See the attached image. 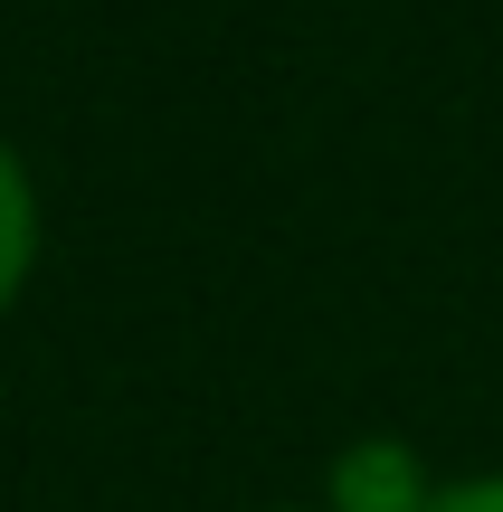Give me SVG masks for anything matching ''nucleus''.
Masks as SVG:
<instances>
[{
    "label": "nucleus",
    "mask_w": 503,
    "mask_h": 512,
    "mask_svg": "<svg viewBox=\"0 0 503 512\" xmlns=\"http://www.w3.org/2000/svg\"><path fill=\"white\" fill-rule=\"evenodd\" d=\"M428 494H437V475L399 437H352L323 475V512H418Z\"/></svg>",
    "instance_id": "1"
},
{
    "label": "nucleus",
    "mask_w": 503,
    "mask_h": 512,
    "mask_svg": "<svg viewBox=\"0 0 503 512\" xmlns=\"http://www.w3.org/2000/svg\"><path fill=\"white\" fill-rule=\"evenodd\" d=\"M38 247H48V219H38V181L19 162V143H0V313L29 294Z\"/></svg>",
    "instance_id": "2"
},
{
    "label": "nucleus",
    "mask_w": 503,
    "mask_h": 512,
    "mask_svg": "<svg viewBox=\"0 0 503 512\" xmlns=\"http://www.w3.org/2000/svg\"><path fill=\"white\" fill-rule=\"evenodd\" d=\"M418 512H503V465L494 475H437V494Z\"/></svg>",
    "instance_id": "3"
},
{
    "label": "nucleus",
    "mask_w": 503,
    "mask_h": 512,
    "mask_svg": "<svg viewBox=\"0 0 503 512\" xmlns=\"http://www.w3.org/2000/svg\"><path fill=\"white\" fill-rule=\"evenodd\" d=\"M257 512H323V503H257Z\"/></svg>",
    "instance_id": "4"
}]
</instances>
